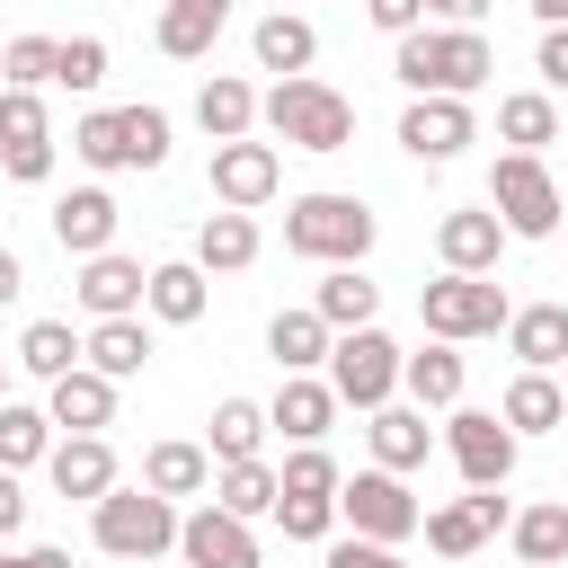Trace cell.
<instances>
[{"label":"cell","instance_id":"6da1fadb","mask_svg":"<svg viewBox=\"0 0 568 568\" xmlns=\"http://www.w3.org/2000/svg\"><path fill=\"white\" fill-rule=\"evenodd\" d=\"M488 71H497V53H488L479 27H435V18H426L417 36L390 44V80H399L408 98H479Z\"/></svg>","mask_w":568,"mask_h":568},{"label":"cell","instance_id":"7a4b0ae2","mask_svg":"<svg viewBox=\"0 0 568 568\" xmlns=\"http://www.w3.org/2000/svg\"><path fill=\"white\" fill-rule=\"evenodd\" d=\"M373 240H382V222H373V204H364V195L311 186V195H293V204H284V248H293V257H311V266H364V257H373Z\"/></svg>","mask_w":568,"mask_h":568},{"label":"cell","instance_id":"3957f363","mask_svg":"<svg viewBox=\"0 0 568 568\" xmlns=\"http://www.w3.org/2000/svg\"><path fill=\"white\" fill-rule=\"evenodd\" d=\"M257 124H266L284 151H346V142H355V98H337V89L311 80V71H293V80H275V89L257 98Z\"/></svg>","mask_w":568,"mask_h":568},{"label":"cell","instance_id":"277c9868","mask_svg":"<svg viewBox=\"0 0 568 568\" xmlns=\"http://www.w3.org/2000/svg\"><path fill=\"white\" fill-rule=\"evenodd\" d=\"M89 541L106 550V559H133V568H151V559H169L178 550V497H160V488H106L98 506H89Z\"/></svg>","mask_w":568,"mask_h":568},{"label":"cell","instance_id":"5b68a950","mask_svg":"<svg viewBox=\"0 0 568 568\" xmlns=\"http://www.w3.org/2000/svg\"><path fill=\"white\" fill-rule=\"evenodd\" d=\"M488 204H497L506 240H550L559 213H568V195H559V178H550L541 151H497V169H488Z\"/></svg>","mask_w":568,"mask_h":568},{"label":"cell","instance_id":"8992f818","mask_svg":"<svg viewBox=\"0 0 568 568\" xmlns=\"http://www.w3.org/2000/svg\"><path fill=\"white\" fill-rule=\"evenodd\" d=\"M417 320H426V337H453V346H470V337H497L506 320H515V302H506V284L497 275H435V284H417Z\"/></svg>","mask_w":568,"mask_h":568},{"label":"cell","instance_id":"52a82bcc","mask_svg":"<svg viewBox=\"0 0 568 568\" xmlns=\"http://www.w3.org/2000/svg\"><path fill=\"white\" fill-rule=\"evenodd\" d=\"M337 524L346 532H364V541H408V532H426V506L408 497V470H355V479H337Z\"/></svg>","mask_w":568,"mask_h":568},{"label":"cell","instance_id":"ba28073f","mask_svg":"<svg viewBox=\"0 0 568 568\" xmlns=\"http://www.w3.org/2000/svg\"><path fill=\"white\" fill-rule=\"evenodd\" d=\"M399 346L382 337V328H337V346H328V390L346 399V408H382V399H399Z\"/></svg>","mask_w":568,"mask_h":568},{"label":"cell","instance_id":"9c48e42d","mask_svg":"<svg viewBox=\"0 0 568 568\" xmlns=\"http://www.w3.org/2000/svg\"><path fill=\"white\" fill-rule=\"evenodd\" d=\"M444 453H453V470H462L470 488H506L524 435H515L497 408H444Z\"/></svg>","mask_w":568,"mask_h":568},{"label":"cell","instance_id":"30bf717a","mask_svg":"<svg viewBox=\"0 0 568 568\" xmlns=\"http://www.w3.org/2000/svg\"><path fill=\"white\" fill-rule=\"evenodd\" d=\"M213 204H231V213H257V204H275V186H284V151L275 142H257V133H240V142H213Z\"/></svg>","mask_w":568,"mask_h":568},{"label":"cell","instance_id":"8fae6325","mask_svg":"<svg viewBox=\"0 0 568 568\" xmlns=\"http://www.w3.org/2000/svg\"><path fill=\"white\" fill-rule=\"evenodd\" d=\"M470 142H479L470 98H408V106H399V151H408V160L444 169V160H462Z\"/></svg>","mask_w":568,"mask_h":568},{"label":"cell","instance_id":"7c38bea8","mask_svg":"<svg viewBox=\"0 0 568 568\" xmlns=\"http://www.w3.org/2000/svg\"><path fill=\"white\" fill-rule=\"evenodd\" d=\"M178 559H186V568H266L257 532H248L231 506H213V497L178 515Z\"/></svg>","mask_w":568,"mask_h":568},{"label":"cell","instance_id":"4fadbf2b","mask_svg":"<svg viewBox=\"0 0 568 568\" xmlns=\"http://www.w3.org/2000/svg\"><path fill=\"white\" fill-rule=\"evenodd\" d=\"M80 311L89 320H133L142 311V293H151V266L142 257H124V248H98V257H80Z\"/></svg>","mask_w":568,"mask_h":568},{"label":"cell","instance_id":"5bb4252c","mask_svg":"<svg viewBox=\"0 0 568 568\" xmlns=\"http://www.w3.org/2000/svg\"><path fill=\"white\" fill-rule=\"evenodd\" d=\"M435 257H444L453 275H497V257H506V222H497V204H462V213H444V222H435Z\"/></svg>","mask_w":568,"mask_h":568},{"label":"cell","instance_id":"9a60e30c","mask_svg":"<svg viewBox=\"0 0 568 568\" xmlns=\"http://www.w3.org/2000/svg\"><path fill=\"white\" fill-rule=\"evenodd\" d=\"M44 408H53L62 435H106L115 426V382L98 364H71L62 382H44Z\"/></svg>","mask_w":568,"mask_h":568},{"label":"cell","instance_id":"2e32d148","mask_svg":"<svg viewBox=\"0 0 568 568\" xmlns=\"http://www.w3.org/2000/svg\"><path fill=\"white\" fill-rule=\"evenodd\" d=\"M44 479H53V497L98 506V497L115 488V444H106V435H62V444L44 453Z\"/></svg>","mask_w":568,"mask_h":568},{"label":"cell","instance_id":"e0dca14e","mask_svg":"<svg viewBox=\"0 0 568 568\" xmlns=\"http://www.w3.org/2000/svg\"><path fill=\"white\" fill-rule=\"evenodd\" d=\"M71 160H80V169H98V178H115V169H142L133 106H89V115L71 124Z\"/></svg>","mask_w":568,"mask_h":568},{"label":"cell","instance_id":"ac0fdd59","mask_svg":"<svg viewBox=\"0 0 568 568\" xmlns=\"http://www.w3.org/2000/svg\"><path fill=\"white\" fill-rule=\"evenodd\" d=\"M115 195L106 186H71V195H53V240H62V257H98V248H115Z\"/></svg>","mask_w":568,"mask_h":568},{"label":"cell","instance_id":"d6986e66","mask_svg":"<svg viewBox=\"0 0 568 568\" xmlns=\"http://www.w3.org/2000/svg\"><path fill=\"white\" fill-rule=\"evenodd\" d=\"M337 390H328V373H284V390L266 399V417H275V435H293V444H320L328 426H337Z\"/></svg>","mask_w":568,"mask_h":568},{"label":"cell","instance_id":"ffe728a7","mask_svg":"<svg viewBox=\"0 0 568 568\" xmlns=\"http://www.w3.org/2000/svg\"><path fill=\"white\" fill-rule=\"evenodd\" d=\"M364 435H373V462L382 470H426V453H435V426H426L417 399H382Z\"/></svg>","mask_w":568,"mask_h":568},{"label":"cell","instance_id":"44dd1931","mask_svg":"<svg viewBox=\"0 0 568 568\" xmlns=\"http://www.w3.org/2000/svg\"><path fill=\"white\" fill-rule=\"evenodd\" d=\"M222 27H231V0H160V53L169 62H204L213 44H222Z\"/></svg>","mask_w":568,"mask_h":568},{"label":"cell","instance_id":"7402d4cb","mask_svg":"<svg viewBox=\"0 0 568 568\" xmlns=\"http://www.w3.org/2000/svg\"><path fill=\"white\" fill-rule=\"evenodd\" d=\"M204 302H213V275H204L195 257H169V266H151V293H142V311H151L160 328H195V320H204Z\"/></svg>","mask_w":568,"mask_h":568},{"label":"cell","instance_id":"603a6c76","mask_svg":"<svg viewBox=\"0 0 568 568\" xmlns=\"http://www.w3.org/2000/svg\"><path fill=\"white\" fill-rule=\"evenodd\" d=\"M462 382H470V364H462L453 337H426V346L399 364V390H408L417 408H462Z\"/></svg>","mask_w":568,"mask_h":568},{"label":"cell","instance_id":"cb8c5ba5","mask_svg":"<svg viewBox=\"0 0 568 568\" xmlns=\"http://www.w3.org/2000/svg\"><path fill=\"white\" fill-rule=\"evenodd\" d=\"M266 435H275V417H266V399H213V417H204V453L213 462H257L266 453Z\"/></svg>","mask_w":568,"mask_h":568},{"label":"cell","instance_id":"d4e9b609","mask_svg":"<svg viewBox=\"0 0 568 568\" xmlns=\"http://www.w3.org/2000/svg\"><path fill=\"white\" fill-rule=\"evenodd\" d=\"M248 53H257V71L293 80V71H311V62H320V27H311V18H293V9H266V18H257V36H248Z\"/></svg>","mask_w":568,"mask_h":568},{"label":"cell","instance_id":"484cf974","mask_svg":"<svg viewBox=\"0 0 568 568\" xmlns=\"http://www.w3.org/2000/svg\"><path fill=\"white\" fill-rule=\"evenodd\" d=\"M257 248H266V240H257V213H231V204H222V213L195 222V266H204V275H240V266H257Z\"/></svg>","mask_w":568,"mask_h":568},{"label":"cell","instance_id":"4316f807","mask_svg":"<svg viewBox=\"0 0 568 568\" xmlns=\"http://www.w3.org/2000/svg\"><path fill=\"white\" fill-rule=\"evenodd\" d=\"M328 346H337V328L302 302V311H275L266 320V355L284 364V373H328Z\"/></svg>","mask_w":568,"mask_h":568},{"label":"cell","instance_id":"83f0119b","mask_svg":"<svg viewBox=\"0 0 568 568\" xmlns=\"http://www.w3.org/2000/svg\"><path fill=\"white\" fill-rule=\"evenodd\" d=\"M506 355L532 364V373L568 364V302H524V311L506 320Z\"/></svg>","mask_w":568,"mask_h":568},{"label":"cell","instance_id":"f1b7e54d","mask_svg":"<svg viewBox=\"0 0 568 568\" xmlns=\"http://www.w3.org/2000/svg\"><path fill=\"white\" fill-rule=\"evenodd\" d=\"M275 497H284V470L257 453V462H213V506H231L240 524H257V515H275Z\"/></svg>","mask_w":568,"mask_h":568},{"label":"cell","instance_id":"f546056e","mask_svg":"<svg viewBox=\"0 0 568 568\" xmlns=\"http://www.w3.org/2000/svg\"><path fill=\"white\" fill-rule=\"evenodd\" d=\"M195 124H204L213 142H240V133H257V89H248L240 71H213V80L195 89Z\"/></svg>","mask_w":568,"mask_h":568},{"label":"cell","instance_id":"4dcf8cb0","mask_svg":"<svg viewBox=\"0 0 568 568\" xmlns=\"http://www.w3.org/2000/svg\"><path fill=\"white\" fill-rule=\"evenodd\" d=\"M497 417H506L515 435H550V426H568V390H559L550 373H532V364H524V373L506 382V399H497Z\"/></svg>","mask_w":568,"mask_h":568},{"label":"cell","instance_id":"1f68e13d","mask_svg":"<svg viewBox=\"0 0 568 568\" xmlns=\"http://www.w3.org/2000/svg\"><path fill=\"white\" fill-rule=\"evenodd\" d=\"M142 488H160V497H204V488H213V453L186 444V435H169V444L142 453Z\"/></svg>","mask_w":568,"mask_h":568},{"label":"cell","instance_id":"d6a6232c","mask_svg":"<svg viewBox=\"0 0 568 568\" xmlns=\"http://www.w3.org/2000/svg\"><path fill=\"white\" fill-rule=\"evenodd\" d=\"M506 541H515L524 568H568V497H550V506H515Z\"/></svg>","mask_w":568,"mask_h":568},{"label":"cell","instance_id":"836d02e7","mask_svg":"<svg viewBox=\"0 0 568 568\" xmlns=\"http://www.w3.org/2000/svg\"><path fill=\"white\" fill-rule=\"evenodd\" d=\"M497 142H506V151H550V142H559V98H550V89L497 98Z\"/></svg>","mask_w":568,"mask_h":568},{"label":"cell","instance_id":"e575fe53","mask_svg":"<svg viewBox=\"0 0 568 568\" xmlns=\"http://www.w3.org/2000/svg\"><path fill=\"white\" fill-rule=\"evenodd\" d=\"M311 311H320L328 328H373V311H382V284H373L364 266H328V275H320V293H311Z\"/></svg>","mask_w":568,"mask_h":568},{"label":"cell","instance_id":"d590c367","mask_svg":"<svg viewBox=\"0 0 568 568\" xmlns=\"http://www.w3.org/2000/svg\"><path fill=\"white\" fill-rule=\"evenodd\" d=\"M62 444L53 408H27V399H0V470H36L44 453Z\"/></svg>","mask_w":568,"mask_h":568},{"label":"cell","instance_id":"8d00e7d4","mask_svg":"<svg viewBox=\"0 0 568 568\" xmlns=\"http://www.w3.org/2000/svg\"><path fill=\"white\" fill-rule=\"evenodd\" d=\"M89 364H98L106 382H133V373L151 364V328H142V311H133V320H89Z\"/></svg>","mask_w":568,"mask_h":568},{"label":"cell","instance_id":"74e56055","mask_svg":"<svg viewBox=\"0 0 568 568\" xmlns=\"http://www.w3.org/2000/svg\"><path fill=\"white\" fill-rule=\"evenodd\" d=\"M18 364H27L36 382H62L71 364H89V337H71V320H27V337H18Z\"/></svg>","mask_w":568,"mask_h":568},{"label":"cell","instance_id":"f35d334b","mask_svg":"<svg viewBox=\"0 0 568 568\" xmlns=\"http://www.w3.org/2000/svg\"><path fill=\"white\" fill-rule=\"evenodd\" d=\"M479 541H488V515H479V497L426 506V550H435V559H470Z\"/></svg>","mask_w":568,"mask_h":568},{"label":"cell","instance_id":"ab89813d","mask_svg":"<svg viewBox=\"0 0 568 568\" xmlns=\"http://www.w3.org/2000/svg\"><path fill=\"white\" fill-rule=\"evenodd\" d=\"M53 53H62V36H9L0 44V89H44Z\"/></svg>","mask_w":568,"mask_h":568},{"label":"cell","instance_id":"60d3db41","mask_svg":"<svg viewBox=\"0 0 568 568\" xmlns=\"http://www.w3.org/2000/svg\"><path fill=\"white\" fill-rule=\"evenodd\" d=\"M106 62H115L106 36H62V53H53V89H80V98H89V89L106 80Z\"/></svg>","mask_w":568,"mask_h":568},{"label":"cell","instance_id":"b9f144b4","mask_svg":"<svg viewBox=\"0 0 568 568\" xmlns=\"http://www.w3.org/2000/svg\"><path fill=\"white\" fill-rule=\"evenodd\" d=\"M275 524H284V541H328L337 532V497H275Z\"/></svg>","mask_w":568,"mask_h":568},{"label":"cell","instance_id":"7bdbcfd3","mask_svg":"<svg viewBox=\"0 0 568 568\" xmlns=\"http://www.w3.org/2000/svg\"><path fill=\"white\" fill-rule=\"evenodd\" d=\"M337 479H346V470H337L320 444H293V453H284V488H293V497H337Z\"/></svg>","mask_w":568,"mask_h":568},{"label":"cell","instance_id":"ee69618b","mask_svg":"<svg viewBox=\"0 0 568 568\" xmlns=\"http://www.w3.org/2000/svg\"><path fill=\"white\" fill-rule=\"evenodd\" d=\"M53 124H44V98L36 89H0V151L9 142H44Z\"/></svg>","mask_w":568,"mask_h":568},{"label":"cell","instance_id":"f6af8a7d","mask_svg":"<svg viewBox=\"0 0 568 568\" xmlns=\"http://www.w3.org/2000/svg\"><path fill=\"white\" fill-rule=\"evenodd\" d=\"M53 160H62V142H53V133H44V142H9V151H0V169H9L18 186H44V178H53Z\"/></svg>","mask_w":568,"mask_h":568},{"label":"cell","instance_id":"bcb514c9","mask_svg":"<svg viewBox=\"0 0 568 568\" xmlns=\"http://www.w3.org/2000/svg\"><path fill=\"white\" fill-rule=\"evenodd\" d=\"M320 568H399V550H390V541L346 532V541H328V550H320Z\"/></svg>","mask_w":568,"mask_h":568},{"label":"cell","instance_id":"7dc6e473","mask_svg":"<svg viewBox=\"0 0 568 568\" xmlns=\"http://www.w3.org/2000/svg\"><path fill=\"white\" fill-rule=\"evenodd\" d=\"M364 18L399 44V36H417V27H426V0H364Z\"/></svg>","mask_w":568,"mask_h":568},{"label":"cell","instance_id":"c3c4849f","mask_svg":"<svg viewBox=\"0 0 568 568\" xmlns=\"http://www.w3.org/2000/svg\"><path fill=\"white\" fill-rule=\"evenodd\" d=\"M532 71H541V89H550V98L568 89V27H541V44H532Z\"/></svg>","mask_w":568,"mask_h":568},{"label":"cell","instance_id":"681fc988","mask_svg":"<svg viewBox=\"0 0 568 568\" xmlns=\"http://www.w3.org/2000/svg\"><path fill=\"white\" fill-rule=\"evenodd\" d=\"M426 18H435V27H479L488 0H426Z\"/></svg>","mask_w":568,"mask_h":568},{"label":"cell","instance_id":"f907efd6","mask_svg":"<svg viewBox=\"0 0 568 568\" xmlns=\"http://www.w3.org/2000/svg\"><path fill=\"white\" fill-rule=\"evenodd\" d=\"M27 524V488H18V470H0V541Z\"/></svg>","mask_w":568,"mask_h":568},{"label":"cell","instance_id":"816d5d0a","mask_svg":"<svg viewBox=\"0 0 568 568\" xmlns=\"http://www.w3.org/2000/svg\"><path fill=\"white\" fill-rule=\"evenodd\" d=\"M27 293V266H18V248H0V311Z\"/></svg>","mask_w":568,"mask_h":568},{"label":"cell","instance_id":"f5cc1de1","mask_svg":"<svg viewBox=\"0 0 568 568\" xmlns=\"http://www.w3.org/2000/svg\"><path fill=\"white\" fill-rule=\"evenodd\" d=\"M18 568H71V550H53V541H36V550H18Z\"/></svg>","mask_w":568,"mask_h":568},{"label":"cell","instance_id":"db71d44e","mask_svg":"<svg viewBox=\"0 0 568 568\" xmlns=\"http://www.w3.org/2000/svg\"><path fill=\"white\" fill-rule=\"evenodd\" d=\"M524 9H532L541 27H568V0H524Z\"/></svg>","mask_w":568,"mask_h":568},{"label":"cell","instance_id":"11a10c76","mask_svg":"<svg viewBox=\"0 0 568 568\" xmlns=\"http://www.w3.org/2000/svg\"><path fill=\"white\" fill-rule=\"evenodd\" d=\"M151 568H186V559H151Z\"/></svg>","mask_w":568,"mask_h":568},{"label":"cell","instance_id":"9f6ffc18","mask_svg":"<svg viewBox=\"0 0 568 568\" xmlns=\"http://www.w3.org/2000/svg\"><path fill=\"white\" fill-rule=\"evenodd\" d=\"M0 399H9V373H0Z\"/></svg>","mask_w":568,"mask_h":568},{"label":"cell","instance_id":"6f0895ef","mask_svg":"<svg viewBox=\"0 0 568 568\" xmlns=\"http://www.w3.org/2000/svg\"><path fill=\"white\" fill-rule=\"evenodd\" d=\"M0 568H18V559H0Z\"/></svg>","mask_w":568,"mask_h":568}]
</instances>
